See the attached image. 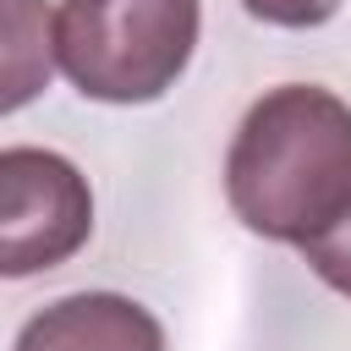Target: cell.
I'll list each match as a JSON object with an SVG mask.
<instances>
[{
    "instance_id": "obj_1",
    "label": "cell",
    "mask_w": 351,
    "mask_h": 351,
    "mask_svg": "<svg viewBox=\"0 0 351 351\" xmlns=\"http://www.w3.org/2000/svg\"><path fill=\"white\" fill-rule=\"evenodd\" d=\"M230 214L263 236L307 247L351 208V104L318 82H280L247 104L225 148Z\"/></svg>"
},
{
    "instance_id": "obj_2",
    "label": "cell",
    "mask_w": 351,
    "mask_h": 351,
    "mask_svg": "<svg viewBox=\"0 0 351 351\" xmlns=\"http://www.w3.org/2000/svg\"><path fill=\"white\" fill-rule=\"evenodd\" d=\"M203 0H60L55 66L82 99L154 104L192 66Z\"/></svg>"
},
{
    "instance_id": "obj_3",
    "label": "cell",
    "mask_w": 351,
    "mask_h": 351,
    "mask_svg": "<svg viewBox=\"0 0 351 351\" xmlns=\"http://www.w3.org/2000/svg\"><path fill=\"white\" fill-rule=\"evenodd\" d=\"M93 236L88 176L55 148H0V280H27L77 258Z\"/></svg>"
},
{
    "instance_id": "obj_4",
    "label": "cell",
    "mask_w": 351,
    "mask_h": 351,
    "mask_svg": "<svg viewBox=\"0 0 351 351\" xmlns=\"http://www.w3.org/2000/svg\"><path fill=\"white\" fill-rule=\"evenodd\" d=\"M11 351H165V324L121 291H77L38 307Z\"/></svg>"
},
{
    "instance_id": "obj_5",
    "label": "cell",
    "mask_w": 351,
    "mask_h": 351,
    "mask_svg": "<svg viewBox=\"0 0 351 351\" xmlns=\"http://www.w3.org/2000/svg\"><path fill=\"white\" fill-rule=\"evenodd\" d=\"M55 77V11L49 0H0V115L33 104Z\"/></svg>"
},
{
    "instance_id": "obj_6",
    "label": "cell",
    "mask_w": 351,
    "mask_h": 351,
    "mask_svg": "<svg viewBox=\"0 0 351 351\" xmlns=\"http://www.w3.org/2000/svg\"><path fill=\"white\" fill-rule=\"evenodd\" d=\"M302 258H307V269H313L329 291L351 296V208H346L324 236H313V241L302 247Z\"/></svg>"
},
{
    "instance_id": "obj_7",
    "label": "cell",
    "mask_w": 351,
    "mask_h": 351,
    "mask_svg": "<svg viewBox=\"0 0 351 351\" xmlns=\"http://www.w3.org/2000/svg\"><path fill=\"white\" fill-rule=\"evenodd\" d=\"M258 22H269V27H291V33H302V27H324L335 11H340V0H241Z\"/></svg>"
}]
</instances>
